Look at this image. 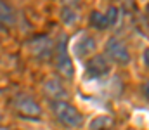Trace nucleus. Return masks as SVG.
Instances as JSON below:
<instances>
[{
  "label": "nucleus",
  "instance_id": "14",
  "mask_svg": "<svg viewBox=\"0 0 149 130\" xmlns=\"http://www.w3.org/2000/svg\"><path fill=\"white\" fill-rule=\"evenodd\" d=\"M142 92H144V95L149 99V80L144 83V85H142Z\"/></svg>",
  "mask_w": 149,
  "mask_h": 130
},
{
  "label": "nucleus",
  "instance_id": "10",
  "mask_svg": "<svg viewBox=\"0 0 149 130\" xmlns=\"http://www.w3.org/2000/svg\"><path fill=\"white\" fill-rule=\"evenodd\" d=\"M16 23V16L14 10L9 3H5L3 0H0V26L2 28H9Z\"/></svg>",
  "mask_w": 149,
  "mask_h": 130
},
{
  "label": "nucleus",
  "instance_id": "11",
  "mask_svg": "<svg viewBox=\"0 0 149 130\" xmlns=\"http://www.w3.org/2000/svg\"><path fill=\"white\" fill-rule=\"evenodd\" d=\"M111 118L109 116H99L90 123V130H106L111 127Z\"/></svg>",
  "mask_w": 149,
  "mask_h": 130
},
{
  "label": "nucleus",
  "instance_id": "5",
  "mask_svg": "<svg viewBox=\"0 0 149 130\" xmlns=\"http://www.w3.org/2000/svg\"><path fill=\"white\" fill-rule=\"evenodd\" d=\"M28 49L38 59H47L52 54V40L45 35H40V37H35L28 42Z\"/></svg>",
  "mask_w": 149,
  "mask_h": 130
},
{
  "label": "nucleus",
  "instance_id": "6",
  "mask_svg": "<svg viewBox=\"0 0 149 130\" xmlns=\"http://www.w3.org/2000/svg\"><path fill=\"white\" fill-rule=\"evenodd\" d=\"M14 108H16V111L19 115L30 116V118H37V116H40V113H42L40 106H38L31 97H28V95H17L16 101H14Z\"/></svg>",
  "mask_w": 149,
  "mask_h": 130
},
{
  "label": "nucleus",
  "instance_id": "15",
  "mask_svg": "<svg viewBox=\"0 0 149 130\" xmlns=\"http://www.w3.org/2000/svg\"><path fill=\"white\" fill-rule=\"evenodd\" d=\"M144 63H146V66L149 68V49L144 50Z\"/></svg>",
  "mask_w": 149,
  "mask_h": 130
},
{
  "label": "nucleus",
  "instance_id": "8",
  "mask_svg": "<svg viewBox=\"0 0 149 130\" xmlns=\"http://www.w3.org/2000/svg\"><path fill=\"white\" fill-rule=\"evenodd\" d=\"M43 92H45L50 99H56V102H57V101H63V99L66 97L64 87L61 85V82L56 80V78H49V80L43 83Z\"/></svg>",
  "mask_w": 149,
  "mask_h": 130
},
{
  "label": "nucleus",
  "instance_id": "16",
  "mask_svg": "<svg viewBox=\"0 0 149 130\" xmlns=\"http://www.w3.org/2000/svg\"><path fill=\"white\" fill-rule=\"evenodd\" d=\"M148 14H149V3H148Z\"/></svg>",
  "mask_w": 149,
  "mask_h": 130
},
{
  "label": "nucleus",
  "instance_id": "3",
  "mask_svg": "<svg viewBox=\"0 0 149 130\" xmlns=\"http://www.w3.org/2000/svg\"><path fill=\"white\" fill-rule=\"evenodd\" d=\"M106 54L111 57L114 63H118V64H127L130 61V52H128L125 42L116 38V37H113V38L108 40V43H106Z\"/></svg>",
  "mask_w": 149,
  "mask_h": 130
},
{
  "label": "nucleus",
  "instance_id": "13",
  "mask_svg": "<svg viewBox=\"0 0 149 130\" xmlns=\"http://www.w3.org/2000/svg\"><path fill=\"white\" fill-rule=\"evenodd\" d=\"M78 2H80V0H63V5H64V7H71V9H74V5H78Z\"/></svg>",
  "mask_w": 149,
  "mask_h": 130
},
{
  "label": "nucleus",
  "instance_id": "2",
  "mask_svg": "<svg viewBox=\"0 0 149 130\" xmlns=\"http://www.w3.org/2000/svg\"><path fill=\"white\" fill-rule=\"evenodd\" d=\"M54 113L64 125H70V127H80L81 122H83V116L74 109L71 104H68L64 101L54 102Z\"/></svg>",
  "mask_w": 149,
  "mask_h": 130
},
{
  "label": "nucleus",
  "instance_id": "7",
  "mask_svg": "<svg viewBox=\"0 0 149 130\" xmlns=\"http://www.w3.org/2000/svg\"><path fill=\"white\" fill-rule=\"evenodd\" d=\"M85 70H87V75H88V76H92V78H101V76L108 75L111 68H109V63H108V59H106L104 56H94V57L87 63Z\"/></svg>",
  "mask_w": 149,
  "mask_h": 130
},
{
  "label": "nucleus",
  "instance_id": "9",
  "mask_svg": "<svg viewBox=\"0 0 149 130\" xmlns=\"http://www.w3.org/2000/svg\"><path fill=\"white\" fill-rule=\"evenodd\" d=\"M94 50H95V40L90 35H83L74 43V56L76 57H85L87 54H92Z\"/></svg>",
  "mask_w": 149,
  "mask_h": 130
},
{
  "label": "nucleus",
  "instance_id": "12",
  "mask_svg": "<svg viewBox=\"0 0 149 130\" xmlns=\"http://www.w3.org/2000/svg\"><path fill=\"white\" fill-rule=\"evenodd\" d=\"M61 17H63V21H64L66 24H71L74 19L78 17V14H76V10L71 9V7H63V14H61Z\"/></svg>",
  "mask_w": 149,
  "mask_h": 130
},
{
  "label": "nucleus",
  "instance_id": "4",
  "mask_svg": "<svg viewBox=\"0 0 149 130\" xmlns=\"http://www.w3.org/2000/svg\"><path fill=\"white\" fill-rule=\"evenodd\" d=\"M118 21V9L116 7H109L106 10V14L99 12V10H94L90 14V24L97 30H106L113 24H116Z\"/></svg>",
  "mask_w": 149,
  "mask_h": 130
},
{
  "label": "nucleus",
  "instance_id": "1",
  "mask_svg": "<svg viewBox=\"0 0 149 130\" xmlns=\"http://www.w3.org/2000/svg\"><path fill=\"white\" fill-rule=\"evenodd\" d=\"M66 43H68V37L63 35L59 38V42H57V47H56V66H57V70H59V73L63 76L71 78L73 76V63L70 59Z\"/></svg>",
  "mask_w": 149,
  "mask_h": 130
}]
</instances>
